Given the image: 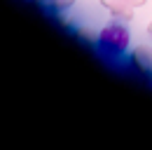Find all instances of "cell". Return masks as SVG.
<instances>
[{
  "label": "cell",
  "mask_w": 152,
  "mask_h": 150,
  "mask_svg": "<svg viewBox=\"0 0 152 150\" xmlns=\"http://www.w3.org/2000/svg\"><path fill=\"white\" fill-rule=\"evenodd\" d=\"M131 63L145 75H152V49L150 47H136L131 54Z\"/></svg>",
  "instance_id": "obj_3"
},
{
  "label": "cell",
  "mask_w": 152,
  "mask_h": 150,
  "mask_svg": "<svg viewBox=\"0 0 152 150\" xmlns=\"http://www.w3.org/2000/svg\"><path fill=\"white\" fill-rule=\"evenodd\" d=\"M145 2H148V0H129L131 7H140V5H145Z\"/></svg>",
  "instance_id": "obj_5"
},
{
  "label": "cell",
  "mask_w": 152,
  "mask_h": 150,
  "mask_svg": "<svg viewBox=\"0 0 152 150\" xmlns=\"http://www.w3.org/2000/svg\"><path fill=\"white\" fill-rule=\"evenodd\" d=\"M52 5L58 7V10H63V7H70V5H73V0H52Z\"/></svg>",
  "instance_id": "obj_4"
},
{
  "label": "cell",
  "mask_w": 152,
  "mask_h": 150,
  "mask_svg": "<svg viewBox=\"0 0 152 150\" xmlns=\"http://www.w3.org/2000/svg\"><path fill=\"white\" fill-rule=\"evenodd\" d=\"M101 5H103L105 10H110V14H113L117 21L129 24L133 19V7L129 5V0H101Z\"/></svg>",
  "instance_id": "obj_2"
},
{
  "label": "cell",
  "mask_w": 152,
  "mask_h": 150,
  "mask_svg": "<svg viewBox=\"0 0 152 150\" xmlns=\"http://www.w3.org/2000/svg\"><path fill=\"white\" fill-rule=\"evenodd\" d=\"M148 35L152 38V24H150V26H148Z\"/></svg>",
  "instance_id": "obj_6"
},
{
  "label": "cell",
  "mask_w": 152,
  "mask_h": 150,
  "mask_svg": "<svg viewBox=\"0 0 152 150\" xmlns=\"http://www.w3.org/2000/svg\"><path fill=\"white\" fill-rule=\"evenodd\" d=\"M98 45L108 52V54H122L129 47V28L124 26V21H113L108 24L101 33H98Z\"/></svg>",
  "instance_id": "obj_1"
}]
</instances>
